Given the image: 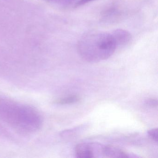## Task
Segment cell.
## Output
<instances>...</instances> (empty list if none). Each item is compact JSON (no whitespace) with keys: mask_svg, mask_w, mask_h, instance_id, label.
<instances>
[{"mask_svg":"<svg viewBox=\"0 0 158 158\" xmlns=\"http://www.w3.org/2000/svg\"><path fill=\"white\" fill-rule=\"evenodd\" d=\"M0 119L19 131L32 133L40 129L42 120L36 110L0 98Z\"/></svg>","mask_w":158,"mask_h":158,"instance_id":"6da1fadb","label":"cell"},{"mask_svg":"<svg viewBox=\"0 0 158 158\" xmlns=\"http://www.w3.org/2000/svg\"><path fill=\"white\" fill-rule=\"evenodd\" d=\"M77 48L78 54L84 60L97 63L110 57L115 52L116 46L110 33L91 31L80 38Z\"/></svg>","mask_w":158,"mask_h":158,"instance_id":"7a4b0ae2","label":"cell"},{"mask_svg":"<svg viewBox=\"0 0 158 158\" xmlns=\"http://www.w3.org/2000/svg\"><path fill=\"white\" fill-rule=\"evenodd\" d=\"M102 145L98 143H81L76 146L75 152L77 158H94L97 153L102 154Z\"/></svg>","mask_w":158,"mask_h":158,"instance_id":"3957f363","label":"cell"},{"mask_svg":"<svg viewBox=\"0 0 158 158\" xmlns=\"http://www.w3.org/2000/svg\"><path fill=\"white\" fill-rule=\"evenodd\" d=\"M110 34L115 42L116 48L127 45L132 39L131 34L124 29H116Z\"/></svg>","mask_w":158,"mask_h":158,"instance_id":"277c9868","label":"cell"},{"mask_svg":"<svg viewBox=\"0 0 158 158\" xmlns=\"http://www.w3.org/2000/svg\"><path fill=\"white\" fill-rule=\"evenodd\" d=\"M108 158H128L129 154L117 147L107 145L102 148V155Z\"/></svg>","mask_w":158,"mask_h":158,"instance_id":"5b68a950","label":"cell"},{"mask_svg":"<svg viewBox=\"0 0 158 158\" xmlns=\"http://www.w3.org/2000/svg\"><path fill=\"white\" fill-rule=\"evenodd\" d=\"M80 97L78 96H71L58 99L55 101V103L59 105H68L77 103L80 101Z\"/></svg>","mask_w":158,"mask_h":158,"instance_id":"8992f818","label":"cell"},{"mask_svg":"<svg viewBox=\"0 0 158 158\" xmlns=\"http://www.w3.org/2000/svg\"><path fill=\"white\" fill-rule=\"evenodd\" d=\"M148 133L150 139L156 142L158 141V131L157 128L150 129L148 131Z\"/></svg>","mask_w":158,"mask_h":158,"instance_id":"52a82bcc","label":"cell"},{"mask_svg":"<svg viewBox=\"0 0 158 158\" xmlns=\"http://www.w3.org/2000/svg\"><path fill=\"white\" fill-rule=\"evenodd\" d=\"M145 104L151 108H156L158 106V101L155 99H149L145 102Z\"/></svg>","mask_w":158,"mask_h":158,"instance_id":"ba28073f","label":"cell"},{"mask_svg":"<svg viewBox=\"0 0 158 158\" xmlns=\"http://www.w3.org/2000/svg\"><path fill=\"white\" fill-rule=\"evenodd\" d=\"M94 1H96V0H79L76 3L75 7H79V6L85 5V4L89 3V2H91Z\"/></svg>","mask_w":158,"mask_h":158,"instance_id":"9c48e42d","label":"cell"}]
</instances>
